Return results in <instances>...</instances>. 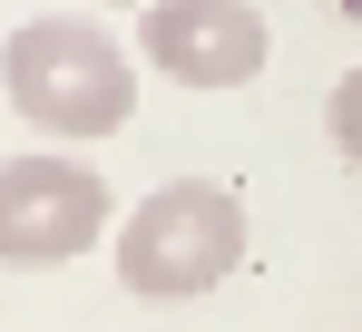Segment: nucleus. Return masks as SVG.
I'll use <instances>...</instances> for the list:
<instances>
[{
  "label": "nucleus",
  "instance_id": "f257e3e1",
  "mask_svg": "<svg viewBox=\"0 0 362 332\" xmlns=\"http://www.w3.org/2000/svg\"><path fill=\"white\" fill-rule=\"evenodd\" d=\"M0 88L59 147H98L137 117V59L98 20H20L0 40Z\"/></svg>",
  "mask_w": 362,
  "mask_h": 332
},
{
  "label": "nucleus",
  "instance_id": "f03ea898",
  "mask_svg": "<svg viewBox=\"0 0 362 332\" xmlns=\"http://www.w3.org/2000/svg\"><path fill=\"white\" fill-rule=\"evenodd\" d=\"M245 264V196L216 176H177L118 215V283L147 303H196Z\"/></svg>",
  "mask_w": 362,
  "mask_h": 332
},
{
  "label": "nucleus",
  "instance_id": "7ed1b4c3",
  "mask_svg": "<svg viewBox=\"0 0 362 332\" xmlns=\"http://www.w3.org/2000/svg\"><path fill=\"white\" fill-rule=\"evenodd\" d=\"M108 225H118V196H108V176L78 147H20V157H0V264L10 274H59Z\"/></svg>",
  "mask_w": 362,
  "mask_h": 332
},
{
  "label": "nucleus",
  "instance_id": "20e7f679",
  "mask_svg": "<svg viewBox=\"0 0 362 332\" xmlns=\"http://www.w3.org/2000/svg\"><path fill=\"white\" fill-rule=\"evenodd\" d=\"M137 59L157 69V78H177V88H245V78H264V59H274V30H264V10L255 0H147L137 10Z\"/></svg>",
  "mask_w": 362,
  "mask_h": 332
},
{
  "label": "nucleus",
  "instance_id": "39448f33",
  "mask_svg": "<svg viewBox=\"0 0 362 332\" xmlns=\"http://www.w3.org/2000/svg\"><path fill=\"white\" fill-rule=\"evenodd\" d=\"M323 127H333V147L362 166V59L343 69V78H333V108H323Z\"/></svg>",
  "mask_w": 362,
  "mask_h": 332
},
{
  "label": "nucleus",
  "instance_id": "423d86ee",
  "mask_svg": "<svg viewBox=\"0 0 362 332\" xmlns=\"http://www.w3.org/2000/svg\"><path fill=\"white\" fill-rule=\"evenodd\" d=\"M323 10H343V20H362V0H323Z\"/></svg>",
  "mask_w": 362,
  "mask_h": 332
},
{
  "label": "nucleus",
  "instance_id": "0eeeda50",
  "mask_svg": "<svg viewBox=\"0 0 362 332\" xmlns=\"http://www.w3.org/2000/svg\"><path fill=\"white\" fill-rule=\"evenodd\" d=\"M108 10H147V0H108Z\"/></svg>",
  "mask_w": 362,
  "mask_h": 332
}]
</instances>
